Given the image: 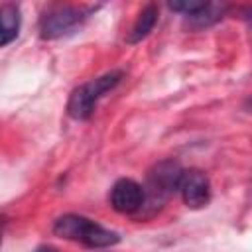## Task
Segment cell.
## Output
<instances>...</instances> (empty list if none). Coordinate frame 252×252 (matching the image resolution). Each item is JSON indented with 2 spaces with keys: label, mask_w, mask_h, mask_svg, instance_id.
<instances>
[{
  "label": "cell",
  "mask_w": 252,
  "mask_h": 252,
  "mask_svg": "<svg viewBox=\"0 0 252 252\" xmlns=\"http://www.w3.org/2000/svg\"><path fill=\"white\" fill-rule=\"evenodd\" d=\"M53 234L87 248H108L120 242V234L94 222L89 217L67 213L53 220Z\"/></svg>",
  "instance_id": "obj_1"
},
{
  "label": "cell",
  "mask_w": 252,
  "mask_h": 252,
  "mask_svg": "<svg viewBox=\"0 0 252 252\" xmlns=\"http://www.w3.org/2000/svg\"><path fill=\"white\" fill-rule=\"evenodd\" d=\"M181 171L183 167L175 159H161L148 171L146 185H142L146 193V201H144L140 215L144 213V217H152L165 205V201L173 193H177Z\"/></svg>",
  "instance_id": "obj_2"
},
{
  "label": "cell",
  "mask_w": 252,
  "mask_h": 252,
  "mask_svg": "<svg viewBox=\"0 0 252 252\" xmlns=\"http://www.w3.org/2000/svg\"><path fill=\"white\" fill-rule=\"evenodd\" d=\"M96 6H73V4H51L39 16V35L43 39H59L75 33L83 28Z\"/></svg>",
  "instance_id": "obj_3"
},
{
  "label": "cell",
  "mask_w": 252,
  "mask_h": 252,
  "mask_svg": "<svg viewBox=\"0 0 252 252\" xmlns=\"http://www.w3.org/2000/svg\"><path fill=\"white\" fill-rule=\"evenodd\" d=\"M124 73L122 71H108L96 79H91L83 85H79L71 96H69V102H67V114L75 120H87L91 118V114L94 112L96 108V102L106 94L110 93L120 81H122Z\"/></svg>",
  "instance_id": "obj_4"
},
{
  "label": "cell",
  "mask_w": 252,
  "mask_h": 252,
  "mask_svg": "<svg viewBox=\"0 0 252 252\" xmlns=\"http://www.w3.org/2000/svg\"><path fill=\"white\" fill-rule=\"evenodd\" d=\"M177 193L181 195L185 207L203 209L211 201V181L201 169H183L177 183Z\"/></svg>",
  "instance_id": "obj_5"
},
{
  "label": "cell",
  "mask_w": 252,
  "mask_h": 252,
  "mask_svg": "<svg viewBox=\"0 0 252 252\" xmlns=\"http://www.w3.org/2000/svg\"><path fill=\"white\" fill-rule=\"evenodd\" d=\"M144 201H146L144 187L138 181L130 179V177L118 179L110 187V193H108L110 207L120 215H136V213H140L142 207H144Z\"/></svg>",
  "instance_id": "obj_6"
},
{
  "label": "cell",
  "mask_w": 252,
  "mask_h": 252,
  "mask_svg": "<svg viewBox=\"0 0 252 252\" xmlns=\"http://www.w3.org/2000/svg\"><path fill=\"white\" fill-rule=\"evenodd\" d=\"M22 26V12L18 4H2L0 6V47L12 43Z\"/></svg>",
  "instance_id": "obj_7"
},
{
  "label": "cell",
  "mask_w": 252,
  "mask_h": 252,
  "mask_svg": "<svg viewBox=\"0 0 252 252\" xmlns=\"http://www.w3.org/2000/svg\"><path fill=\"white\" fill-rule=\"evenodd\" d=\"M158 16H159V8L156 4H148L146 8H142V12L128 35V43H138V41L146 39L158 22Z\"/></svg>",
  "instance_id": "obj_8"
},
{
  "label": "cell",
  "mask_w": 252,
  "mask_h": 252,
  "mask_svg": "<svg viewBox=\"0 0 252 252\" xmlns=\"http://www.w3.org/2000/svg\"><path fill=\"white\" fill-rule=\"evenodd\" d=\"M224 14V6L220 4H211V2H203V6L191 14V16H185V22L191 26V28H209L213 24H217Z\"/></svg>",
  "instance_id": "obj_9"
},
{
  "label": "cell",
  "mask_w": 252,
  "mask_h": 252,
  "mask_svg": "<svg viewBox=\"0 0 252 252\" xmlns=\"http://www.w3.org/2000/svg\"><path fill=\"white\" fill-rule=\"evenodd\" d=\"M33 252H57V248H53V246H49V244H41V246H37Z\"/></svg>",
  "instance_id": "obj_10"
},
{
  "label": "cell",
  "mask_w": 252,
  "mask_h": 252,
  "mask_svg": "<svg viewBox=\"0 0 252 252\" xmlns=\"http://www.w3.org/2000/svg\"><path fill=\"white\" fill-rule=\"evenodd\" d=\"M0 244H2V228H0Z\"/></svg>",
  "instance_id": "obj_11"
}]
</instances>
